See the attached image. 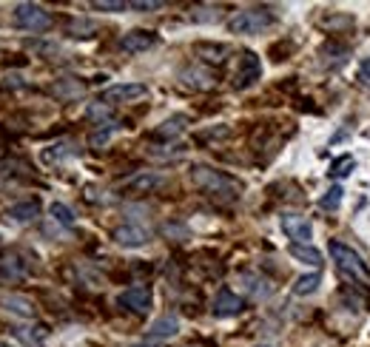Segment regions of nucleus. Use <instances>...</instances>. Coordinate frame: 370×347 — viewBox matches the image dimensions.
<instances>
[{"instance_id": "nucleus-1", "label": "nucleus", "mask_w": 370, "mask_h": 347, "mask_svg": "<svg viewBox=\"0 0 370 347\" xmlns=\"http://www.w3.org/2000/svg\"><path fill=\"white\" fill-rule=\"evenodd\" d=\"M191 180H194L196 188H202L205 194L219 197V200H236V194H239V185L231 177H225V174H219L214 168H205V165L194 168L191 171Z\"/></svg>"}, {"instance_id": "nucleus-2", "label": "nucleus", "mask_w": 370, "mask_h": 347, "mask_svg": "<svg viewBox=\"0 0 370 347\" xmlns=\"http://www.w3.org/2000/svg\"><path fill=\"white\" fill-rule=\"evenodd\" d=\"M331 257H334V262H336V268L345 274V276H351L354 282H359V285H365L370 288V271L368 265H365V259L354 251V248H348V245H342V242H331Z\"/></svg>"}, {"instance_id": "nucleus-3", "label": "nucleus", "mask_w": 370, "mask_h": 347, "mask_svg": "<svg viewBox=\"0 0 370 347\" xmlns=\"http://www.w3.org/2000/svg\"><path fill=\"white\" fill-rule=\"evenodd\" d=\"M274 23V14L268 9H245V11H236L231 20H228V29L234 34H259L265 31L268 26Z\"/></svg>"}, {"instance_id": "nucleus-4", "label": "nucleus", "mask_w": 370, "mask_h": 347, "mask_svg": "<svg viewBox=\"0 0 370 347\" xmlns=\"http://www.w3.org/2000/svg\"><path fill=\"white\" fill-rule=\"evenodd\" d=\"M14 23L26 31H43L51 23V14L37 3H17L14 6Z\"/></svg>"}, {"instance_id": "nucleus-5", "label": "nucleus", "mask_w": 370, "mask_h": 347, "mask_svg": "<svg viewBox=\"0 0 370 347\" xmlns=\"http://www.w3.org/2000/svg\"><path fill=\"white\" fill-rule=\"evenodd\" d=\"M279 225H282V231L288 234L291 245H311V239H314V225H311L305 217H299V214H282V217H279Z\"/></svg>"}, {"instance_id": "nucleus-6", "label": "nucleus", "mask_w": 370, "mask_h": 347, "mask_svg": "<svg viewBox=\"0 0 370 347\" xmlns=\"http://www.w3.org/2000/svg\"><path fill=\"white\" fill-rule=\"evenodd\" d=\"M259 77H262V60L256 57V51H245V54L239 57V68H236L234 86H236V88H251Z\"/></svg>"}, {"instance_id": "nucleus-7", "label": "nucleus", "mask_w": 370, "mask_h": 347, "mask_svg": "<svg viewBox=\"0 0 370 347\" xmlns=\"http://www.w3.org/2000/svg\"><path fill=\"white\" fill-rule=\"evenodd\" d=\"M146 94H149V88L143 83H117V86H109L100 100L103 103H134Z\"/></svg>"}, {"instance_id": "nucleus-8", "label": "nucleus", "mask_w": 370, "mask_h": 347, "mask_svg": "<svg viewBox=\"0 0 370 347\" xmlns=\"http://www.w3.org/2000/svg\"><path fill=\"white\" fill-rule=\"evenodd\" d=\"M117 305L123 311H131V314L143 316V314L151 311V291L149 288H129V291H123L117 296Z\"/></svg>"}, {"instance_id": "nucleus-9", "label": "nucleus", "mask_w": 370, "mask_h": 347, "mask_svg": "<svg viewBox=\"0 0 370 347\" xmlns=\"http://www.w3.org/2000/svg\"><path fill=\"white\" fill-rule=\"evenodd\" d=\"M149 239H151V234H149L143 225H123V228L114 231V242H117L120 248H129V251L146 248Z\"/></svg>"}, {"instance_id": "nucleus-10", "label": "nucleus", "mask_w": 370, "mask_h": 347, "mask_svg": "<svg viewBox=\"0 0 370 347\" xmlns=\"http://www.w3.org/2000/svg\"><path fill=\"white\" fill-rule=\"evenodd\" d=\"M151 46H157V34L154 31H143V29H134V31L123 34V40H120V48L129 51V54L149 51Z\"/></svg>"}, {"instance_id": "nucleus-11", "label": "nucleus", "mask_w": 370, "mask_h": 347, "mask_svg": "<svg viewBox=\"0 0 370 347\" xmlns=\"http://www.w3.org/2000/svg\"><path fill=\"white\" fill-rule=\"evenodd\" d=\"M242 299L236 296V294H231V291H219L216 294V299H214V308H211V314L216 316V319H231V316H239L242 314Z\"/></svg>"}, {"instance_id": "nucleus-12", "label": "nucleus", "mask_w": 370, "mask_h": 347, "mask_svg": "<svg viewBox=\"0 0 370 347\" xmlns=\"http://www.w3.org/2000/svg\"><path fill=\"white\" fill-rule=\"evenodd\" d=\"M180 333V319L177 316H171V314H166V316H160V319H154L151 322V328H149V342H163V339H174Z\"/></svg>"}, {"instance_id": "nucleus-13", "label": "nucleus", "mask_w": 370, "mask_h": 347, "mask_svg": "<svg viewBox=\"0 0 370 347\" xmlns=\"http://www.w3.org/2000/svg\"><path fill=\"white\" fill-rule=\"evenodd\" d=\"M239 285L254 299H268L274 294V285L265 276H259V274H239Z\"/></svg>"}, {"instance_id": "nucleus-14", "label": "nucleus", "mask_w": 370, "mask_h": 347, "mask_svg": "<svg viewBox=\"0 0 370 347\" xmlns=\"http://www.w3.org/2000/svg\"><path fill=\"white\" fill-rule=\"evenodd\" d=\"M0 308L11 316H20V319H31L34 316V305L26 299V296H17V294H6L0 296Z\"/></svg>"}, {"instance_id": "nucleus-15", "label": "nucleus", "mask_w": 370, "mask_h": 347, "mask_svg": "<svg viewBox=\"0 0 370 347\" xmlns=\"http://www.w3.org/2000/svg\"><path fill=\"white\" fill-rule=\"evenodd\" d=\"M6 217H9L11 222H20V225H26V222H34V219L40 217V202H37V200L17 202V205L6 208Z\"/></svg>"}, {"instance_id": "nucleus-16", "label": "nucleus", "mask_w": 370, "mask_h": 347, "mask_svg": "<svg viewBox=\"0 0 370 347\" xmlns=\"http://www.w3.org/2000/svg\"><path fill=\"white\" fill-rule=\"evenodd\" d=\"M157 185H163V177L160 174H151V171H143V174H137V177H131L126 182V191H131V194H149Z\"/></svg>"}, {"instance_id": "nucleus-17", "label": "nucleus", "mask_w": 370, "mask_h": 347, "mask_svg": "<svg viewBox=\"0 0 370 347\" xmlns=\"http://www.w3.org/2000/svg\"><path fill=\"white\" fill-rule=\"evenodd\" d=\"M288 254L296 259V262H302V265H311V268H322V254L314 248V245H291L288 248Z\"/></svg>"}, {"instance_id": "nucleus-18", "label": "nucleus", "mask_w": 370, "mask_h": 347, "mask_svg": "<svg viewBox=\"0 0 370 347\" xmlns=\"http://www.w3.org/2000/svg\"><path fill=\"white\" fill-rule=\"evenodd\" d=\"M14 336H17L26 347H43L46 336H49V331H46L43 325H34V328H17V331H14Z\"/></svg>"}, {"instance_id": "nucleus-19", "label": "nucleus", "mask_w": 370, "mask_h": 347, "mask_svg": "<svg viewBox=\"0 0 370 347\" xmlns=\"http://www.w3.org/2000/svg\"><path fill=\"white\" fill-rule=\"evenodd\" d=\"M185 125H188V117L183 114H177V117H169L157 131H154V137H160V140H171V137H177V134H183Z\"/></svg>"}, {"instance_id": "nucleus-20", "label": "nucleus", "mask_w": 370, "mask_h": 347, "mask_svg": "<svg viewBox=\"0 0 370 347\" xmlns=\"http://www.w3.org/2000/svg\"><path fill=\"white\" fill-rule=\"evenodd\" d=\"M77 154V148L71 145V143H54V145H49L46 151H43V162H60V160H66V157H74Z\"/></svg>"}, {"instance_id": "nucleus-21", "label": "nucleus", "mask_w": 370, "mask_h": 347, "mask_svg": "<svg viewBox=\"0 0 370 347\" xmlns=\"http://www.w3.org/2000/svg\"><path fill=\"white\" fill-rule=\"evenodd\" d=\"M180 80H183L185 86H191V88H211L214 83H211V74L208 71H202V68H185L183 74H180Z\"/></svg>"}, {"instance_id": "nucleus-22", "label": "nucleus", "mask_w": 370, "mask_h": 347, "mask_svg": "<svg viewBox=\"0 0 370 347\" xmlns=\"http://www.w3.org/2000/svg\"><path fill=\"white\" fill-rule=\"evenodd\" d=\"M322 54H325V66H342L351 57V48L342 46V43H328L322 48Z\"/></svg>"}, {"instance_id": "nucleus-23", "label": "nucleus", "mask_w": 370, "mask_h": 347, "mask_svg": "<svg viewBox=\"0 0 370 347\" xmlns=\"http://www.w3.org/2000/svg\"><path fill=\"white\" fill-rule=\"evenodd\" d=\"M49 214H51V219L57 222V225H63V228H74V211L66 205V202H51L49 205Z\"/></svg>"}, {"instance_id": "nucleus-24", "label": "nucleus", "mask_w": 370, "mask_h": 347, "mask_svg": "<svg viewBox=\"0 0 370 347\" xmlns=\"http://www.w3.org/2000/svg\"><path fill=\"white\" fill-rule=\"evenodd\" d=\"M319 285H322V276L319 274H305V276H299L294 282V294L296 296H311V294L319 291Z\"/></svg>"}, {"instance_id": "nucleus-25", "label": "nucleus", "mask_w": 370, "mask_h": 347, "mask_svg": "<svg viewBox=\"0 0 370 347\" xmlns=\"http://www.w3.org/2000/svg\"><path fill=\"white\" fill-rule=\"evenodd\" d=\"M196 54L199 57H205L208 63H222L225 60V54H228V46H219V43H199L196 46Z\"/></svg>"}, {"instance_id": "nucleus-26", "label": "nucleus", "mask_w": 370, "mask_h": 347, "mask_svg": "<svg viewBox=\"0 0 370 347\" xmlns=\"http://www.w3.org/2000/svg\"><path fill=\"white\" fill-rule=\"evenodd\" d=\"M356 168V160L351 157V154H345V157H339V160H334V165H331V171H328V177L334 180H342V177H348L351 171Z\"/></svg>"}, {"instance_id": "nucleus-27", "label": "nucleus", "mask_w": 370, "mask_h": 347, "mask_svg": "<svg viewBox=\"0 0 370 347\" xmlns=\"http://www.w3.org/2000/svg\"><path fill=\"white\" fill-rule=\"evenodd\" d=\"M342 197H345L342 185H334V188H328V191H325V197L319 200V205H322V208H328V211H336V208L342 205Z\"/></svg>"}, {"instance_id": "nucleus-28", "label": "nucleus", "mask_w": 370, "mask_h": 347, "mask_svg": "<svg viewBox=\"0 0 370 347\" xmlns=\"http://www.w3.org/2000/svg\"><path fill=\"white\" fill-rule=\"evenodd\" d=\"M0 271H3V276H23V274H26V265H23L17 257H6V259L0 262Z\"/></svg>"}, {"instance_id": "nucleus-29", "label": "nucleus", "mask_w": 370, "mask_h": 347, "mask_svg": "<svg viewBox=\"0 0 370 347\" xmlns=\"http://www.w3.org/2000/svg\"><path fill=\"white\" fill-rule=\"evenodd\" d=\"M91 9L117 14V11H126V9H129V3H123V0H97V3H91Z\"/></svg>"}, {"instance_id": "nucleus-30", "label": "nucleus", "mask_w": 370, "mask_h": 347, "mask_svg": "<svg viewBox=\"0 0 370 347\" xmlns=\"http://www.w3.org/2000/svg\"><path fill=\"white\" fill-rule=\"evenodd\" d=\"M129 9H134V11H154V9H163V3L160 0H134V3H129Z\"/></svg>"}, {"instance_id": "nucleus-31", "label": "nucleus", "mask_w": 370, "mask_h": 347, "mask_svg": "<svg viewBox=\"0 0 370 347\" xmlns=\"http://www.w3.org/2000/svg\"><path fill=\"white\" fill-rule=\"evenodd\" d=\"M322 26H328V29H348V26H354V20L351 17H322Z\"/></svg>"}, {"instance_id": "nucleus-32", "label": "nucleus", "mask_w": 370, "mask_h": 347, "mask_svg": "<svg viewBox=\"0 0 370 347\" xmlns=\"http://www.w3.org/2000/svg\"><path fill=\"white\" fill-rule=\"evenodd\" d=\"M111 131H114V123H109L103 131H97V134L91 137V145H94V148H97V145H106V143H109V137H111Z\"/></svg>"}, {"instance_id": "nucleus-33", "label": "nucleus", "mask_w": 370, "mask_h": 347, "mask_svg": "<svg viewBox=\"0 0 370 347\" xmlns=\"http://www.w3.org/2000/svg\"><path fill=\"white\" fill-rule=\"evenodd\" d=\"M359 80L370 88V57H365V60L359 63Z\"/></svg>"}, {"instance_id": "nucleus-34", "label": "nucleus", "mask_w": 370, "mask_h": 347, "mask_svg": "<svg viewBox=\"0 0 370 347\" xmlns=\"http://www.w3.org/2000/svg\"><path fill=\"white\" fill-rule=\"evenodd\" d=\"M89 117H109L106 105H89Z\"/></svg>"}, {"instance_id": "nucleus-35", "label": "nucleus", "mask_w": 370, "mask_h": 347, "mask_svg": "<svg viewBox=\"0 0 370 347\" xmlns=\"http://www.w3.org/2000/svg\"><path fill=\"white\" fill-rule=\"evenodd\" d=\"M134 347H157V345H151V342H149V345H134Z\"/></svg>"}, {"instance_id": "nucleus-36", "label": "nucleus", "mask_w": 370, "mask_h": 347, "mask_svg": "<svg viewBox=\"0 0 370 347\" xmlns=\"http://www.w3.org/2000/svg\"><path fill=\"white\" fill-rule=\"evenodd\" d=\"M256 347H274V345H256Z\"/></svg>"}, {"instance_id": "nucleus-37", "label": "nucleus", "mask_w": 370, "mask_h": 347, "mask_svg": "<svg viewBox=\"0 0 370 347\" xmlns=\"http://www.w3.org/2000/svg\"><path fill=\"white\" fill-rule=\"evenodd\" d=\"M0 347H9V345H3V342H0Z\"/></svg>"}]
</instances>
